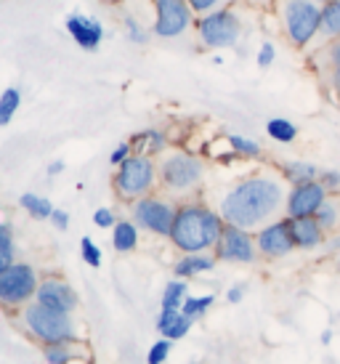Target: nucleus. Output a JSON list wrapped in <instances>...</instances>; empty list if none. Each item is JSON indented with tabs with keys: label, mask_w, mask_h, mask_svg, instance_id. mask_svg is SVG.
Instances as JSON below:
<instances>
[{
	"label": "nucleus",
	"mask_w": 340,
	"mask_h": 364,
	"mask_svg": "<svg viewBox=\"0 0 340 364\" xmlns=\"http://www.w3.org/2000/svg\"><path fill=\"white\" fill-rule=\"evenodd\" d=\"M285 186L274 176H250L221 200V218L245 232L263 229L285 208Z\"/></svg>",
	"instance_id": "nucleus-1"
},
{
	"label": "nucleus",
	"mask_w": 340,
	"mask_h": 364,
	"mask_svg": "<svg viewBox=\"0 0 340 364\" xmlns=\"http://www.w3.org/2000/svg\"><path fill=\"white\" fill-rule=\"evenodd\" d=\"M223 218L221 213H213L205 205H181L176 208L170 240L184 253H205L216 247L221 232H223Z\"/></svg>",
	"instance_id": "nucleus-2"
},
{
	"label": "nucleus",
	"mask_w": 340,
	"mask_h": 364,
	"mask_svg": "<svg viewBox=\"0 0 340 364\" xmlns=\"http://www.w3.org/2000/svg\"><path fill=\"white\" fill-rule=\"evenodd\" d=\"M277 16L295 48H309L319 35L322 3L317 0H277Z\"/></svg>",
	"instance_id": "nucleus-3"
},
{
	"label": "nucleus",
	"mask_w": 340,
	"mask_h": 364,
	"mask_svg": "<svg viewBox=\"0 0 340 364\" xmlns=\"http://www.w3.org/2000/svg\"><path fill=\"white\" fill-rule=\"evenodd\" d=\"M197 38L205 48L221 51V48H234L242 35V19L231 9H216L205 16L194 19Z\"/></svg>",
	"instance_id": "nucleus-4"
},
{
	"label": "nucleus",
	"mask_w": 340,
	"mask_h": 364,
	"mask_svg": "<svg viewBox=\"0 0 340 364\" xmlns=\"http://www.w3.org/2000/svg\"><path fill=\"white\" fill-rule=\"evenodd\" d=\"M154 176H157V168L149 154H130L122 165H117L115 189L122 200H141L152 192Z\"/></svg>",
	"instance_id": "nucleus-5"
},
{
	"label": "nucleus",
	"mask_w": 340,
	"mask_h": 364,
	"mask_svg": "<svg viewBox=\"0 0 340 364\" xmlns=\"http://www.w3.org/2000/svg\"><path fill=\"white\" fill-rule=\"evenodd\" d=\"M24 322L32 330L35 338H41L43 343H67L75 338V330H72V319L67 311H56V309H48L43 304H30L24 309Z\"/></svg>",
	"instance_id": "nucleus-6"
},
{
	"label": "nucleus",
	"mask_w": 340,
	"mask_h": 364,
	"mask_svg": "<svg viewBox=\"0 0 340 364\" xmlns=\"http://www.w3.org/2000/svg\"><path fill=\"white\" fill-rule=\"evenodd\" d=\"M38 293V274L30 263H14L0 272V304L6 309L27 304Z\"/></svg>",
	"instance_id": "nucleus-7"
},
{
	"label": "nucleus",
	"mask_w": 340,
	"mask_h": 364,
	"mask_svg": "<svg viewBox=\"0 0 340 364\" xmlns=\"http://www.w3.org/2000/svg\"><path fill=\"white\" fill-rule=\"evenodd\" d=\"M152 6H154L152 32L157 38H179L189 30L197 16L186 0H152Z\"/></svg>",
	"instance_id": "nucleus-8"
},
{
	"label": "nucleus",
	"mask_w": 340,
	"mask_h": 364,
	"mask_svg": "<svg viewBox=\"0 0 340 364\" xmlns=\"http://www.w3.org/2000/svg\"><path fill=\"white\" fill-rule=\"evenodd\" d=\"M202 178V162L186 152L165 157L160 165V181L170 192H189Z\"/></svg>",
	"instance_id": "nucleus-9"
},
{
	"label": "nucleus",
	"mask_w": 340,
	"mask_h": 364,
	"mask_svg": "<svg viewBox=\"0 0 340 364\" xmlns=\"http://www.w3.org/2000/svg\"><path fill=\"white\" fill-rule=\"evenodd\" d=\"M173 218H176V208L165 203V200H160V197H149L147 194V197L136 200V205H133V221L152 234L170 237Z\"/></svg>",
	"instance_id": "nucleus-10"
},
{
	"label": "nucleus",
	"mask_w": 340,
	"mask_h": 364,
	"mask_svg": "<svg viewBox=\"0 0 340 364\" xmlns=\"http://www.w3.org/2000/svg\"><path fill=\"white\" fill-rule=\"evenodd\" d=\"M255 242H253L250 232H245L234 223H223L218 242H216V258L218 261L231 263H253L255 261Z\"/></svg>",
	"instance_id": "nucleus-11"
},
{
	"label": "nucleus",
	"mask_w": 340,
	"mask_h": 364,
	"mask_svg": "<svg viewBox=\"0 0 340 364\" xmlns=\"http://www.w3.org/2000/svg\"><path fill=\"white\" fill-rule=\"evenodd\" d=\"M327 200V189L322 186V181H306L292 186V192L287 194V203H285V210H287V218H309V215H317V210L322 208V203Z\"/></svg>",
	"instance_id": "nucleus-12"
},
{
	"label": "nucleus",
	"mask_w": 340,
	"mask_h": 364,
	"mask_svg": "<svg viewBox=\"0 0 340 364\" xmlns=\"http://www.w3.org/2000/svg\"><path fill=\"white\" fill-rule=\"evenodd\" d=\"M255 247L266 258H282V255L292 253L295 242H292V234H290V221L282 218V221H271L263 229H258V234H255Z\"/></svg>",
	"instance_id": "nucleus-13"
},
{
	"label": "nucleus",
	"mask_w": 340,
	"mask_h": 364,
	"mask_svg": "<svg viewBox=\"0 0 340 364\" xmlns=\"http://www.w3.org/2000/svg\"><path fill=\"white\" fill-rule=\"evenodd\" d=\"M38 304L48 306V309H56V311H75V306H78V295L72 290L70 284L59 279V277H51L46 282L38 284Z\"/></svg>",
	"instance_id": "nucleus-14"
},
{
	"label": "nucleus",
	"mask_w": 340,
	"mask_h": 364,
	"mask_svg": "<svg viewBox=\"0 0 340 364\" xmlns=\"http://www.w3.org/2000/svg\"><path fill=\"white\" fill-rule=\"evenodd\" d=\"M64 27H67L70 38L80 46L83 51H96L101 46L104 27H101L99 21L88 19V16H83V14H70L67 21H64Z\"/></svg>",
	"instance_id": "nucleus-15"
},
{
	"label": "nucleus",
	"mask_w": 340,
	"mask_h": 364,
	"mask_svg": "<svg viewBox=\"0 0 340 364\" xmlns=\"http://www.w3.org/2000/svg\"><path fill=\"white\" fill-rule=\"evenodd\" d=\"M287 221H290V234L295 247H300V250L319 247L322 240H324V229H322L314 215H309V218H287Z\"/></svg>",
	"instance_id": "nucleus-16"
},
{
	"label": "nucleus",
	"mask_w": 340,
	"mask_h": 364,
	"mask_svg": "<svg viewBox=\"0 0 340 364\" xmlns=\"http://www.w3.org/2000/svg\"><path fill=\"white\" fill-rule=\"evenodd\" d=\"M317 64H319V72L324 75V80L330 82V88L340 96V38L324 43V48L317 56Z\"/></svg>",
	"instance_id": "nucleus-17"
},
{
	"label": "nucleus",
	"mask_w": 340,
	"mask_h": 364,
	"mask_svg": "<svg viewBox=\"0 0 340 364\" xmlns=\"http://www.w3.org/2000/svg\"><path fill=\"white\" fill-rule=\"evenodd\" d=\"M191 316L181 311V309H162L160 316H157V330H160L162 338H168V341H181L184 335L189 333L191 327Z\"/></svg>",
	"instance_id": "nucleus-18"
},
{
	"label": "nucleus",
	"mask_w": 340,
	"mask_h": 364,
	"mask_svg": "<svg viewBox=\"0 0 340 364\" xmlns=\"http://www.w3.org/2000/svg\"><path fill=\"white\" fill-rule=\"evenodd\" d=\"M319 38L324 43L338 41L340 38V0H327V3H322Z\"/></svg>",
	"instance_id": "nucleus-19"
},
{
	"label": "nucleus",
	"mask_w": 340,
	"mask_h": 364,
	"mask_svg": "<svg viewBox=\"0 0 340 364\" xmlns=\"http://www.w3.org/2000/svg\"><path fill=\"white\" fill-rule=\"evenodd\" d=\"M213 266H216V258H211V255L186 253L179 263H176L173 272H176L179 279H186V277H197V274H202V272H211Z\"/></svg>",
	"instance_id": "nucleus-20"
},
{
	"label": "nucleus",
	"mask_w": 340,
	"mask_h": 364,
	"mask_svg": "<svg viewBox=\"0 0 340 364\" xmlns=\"http://www.w3.org/2000/svg\"><path fill=\"white\" fill-rule=\"evenodd\" d=\"M112 245H115V250H117V253H130V250L139 245V229H136V223H130V221L115 223Z\"/></svg>",
	"instance_id": "nucleus-21"
},
{
	"label": "nucleus",
	"mask_w": 340,
	"mask_h": 364,
	"mask_svg": "<svg viewBox=\"0 0 340 364\" xmlns=\"http://www.w3.org/2000/svg\"><path fill=\"white\" fill-rule=\"evenodd\" d=\"M282 176H285L292 186H298V183H306V181L319 178V168H317L314 162H285Z\"/></svg>",
	"instance_id": "nucleus-22"
},
{
	"label": "nucleus",
	"mask_w": 340,
	"mask_h": 364,
	"mask_svg": "<svg viewBox=\"0 0 340 364\" xmlns=\"http://www.w3.org/2000/svg\"><path fill=\"white\" fill-rule=\"evenodd\" d=\"M19 205L30 213L32 218H38V221H46V218H51V213H53V205L46 197H38V194H30V192L21 194Z\"/></svg>",
	"instance_id": "nucleus-23"
},
{
	"label": "nucleus",
	"mask_w": 340,
	"mask_h": 364,
	"mask_svg": "<svg viewBox=\"0 0 340 364\" xmlns=\"http://www.w3.org/2000/svg\"><path fill=\"white\" fill-rule=\"evenodd\" d=\"M21 107V91L19 88H6L0 93V125H9L14 120V114Z\"/></svg>",
	"instance_id": "nucleus-24"
},
{
	"label": "nucleus",
	"mask_w": 340,
	"mask_h": 364,
	"mask_svg": "<svg viewBox=\"0 0 340 364\" xmlns=\"http://www.w3.org/2000/svg\"><path fill=\"white\" fill-rule=\"evenodd\" d=\"M266 133H269L274 141L290 144V141H295V136H298V128H295L290 120H285V117H274V120L266 122Z\"/></svg>",
	"instance_id": "nucleus-25"
},
{
	"label": "nucleus",
	"mask_w": 340,
	"mask_h": 364,
	"mask_svg": "<svg viewBox=\"0 0 340 364\" xmlns=\"http://www.w3.org/2000/svg\"><path fill=\"white\" fill-rule=\"evenodd\" d=\"M14 263V234L6 223H0V272H6Z\"/></svg>",
	"instance_id": "nucleus-26"
},
{
	"label": "nucleus",
	"mask_w": 340,
	"mask_h": 364,
	"mask_svg": "<svg viewBox=\"0 0 340 364\" xmlns=\"http://www.w3.org/2000/svg\"><path fill=\"white\" fill-rule=\"evenodd\" d=\"M184 301H186V284H184V279L170 282L165 287V293H162V309H181Z\"/></svg>",
	"instance_id": "nucleus-27"
},
{
	"label": "nucleus",
	"mask_w": 340,
	"mask_h": 364,
	"mask_svg": "<svg viewBox=\"0 0 340 364\" xmlns=\"http://www.w3.org/2000/svg\"><path fill=\"white\" fill-rule=\"evenodd\" d=\"M229 146L240 157H260V144H255L253 139H245V136H229Z\"/></svg>",
	"instance_id": "nucleus-28"
},
{
	"label": "nucleus",
	"mask_w": 340,
	"mask_h": 364,
	"mask_svg": "<svg viewBox=\"0 0 340 364\" xmlns=\"http://www.w3.org/2000/svg\"><path fill=\"white\" fill-rule=\"evenodd\" d=\"M314 218L319 221V226L324 232H327V229H335V226H338V205L330 203V200H324Z\"/></svg>",
	"instance_id": "nucleus-29"
},
{
	"label": "nucleus",
	"mask_w": 340,
	"mask_h": 364,
	"mask_svg": "<svg viewBox=\"0 0 340 364\" xmlns=\"http://www.w3.org/2000/svg\"><path fill=\"white\" fill-rule=\"evenodd\" d=\"M213 301H216L213 295H205V298H189V295H186V301L181 304V311L194 319V316H200V314L208 311V309L213 306Z\"/></svg>",
	"instance_id": "nucleus-30"
},
{
	"label": "nucleus",
	"mask_w": 340,
	"mask_h": 364,
	"mask_svg": "<svg viewBox=\"0 0 340 364\" xmlns=\"http://www.w3.org/2000/svg\"><path fill=\"white\" fill-rule=\"evenodd\" d=\"M122 24H125V32H128V41L130 43H139V46H144V43H149V32L141 27L139 21L133 19L130 14H125V19H122Z\"/></svg>",
	"instance_id": "nucleus-31"
},
{
	"label": "nucleus",
	"mask_w": 340,
	"mask_h": 364,
	"mask_svg": "<svg viewBox=\"0 0 340 364\" xmlns=\"http://www.w3.org/2000/svg\"><path fill=\"white\" fill-rule=\"evenodd\" d=\"M80 250H83V261L88 263V266H93V269H99L101 266V250L93 245L90 237H83L80 240Z\"/></svg>",
	"instance_id": "nucleus-32"
},
{
	"label": "nucleus",
	"mask_w": 340,
	"mask_h": 364,
	"mask_svg": "<svg viewBox=\"0 0 340 364\" xmlns=\"http://www.w3.org/2000/svg\"><path fill=\"white\" fill-rule=\"evenodd\" d=\"M170 343H173V341L162 338V341H157V343L152 346L149 356H147V364H162V362H165V359H168V354H170Z\"/></svg>",
	"instance_id": "nucleus-33"
},
{
	"label": "nucleus",
	"mask_w": 340,
	"mask_h": 364,
	"mask_svg": "<svg viewBox=\"0 0 340 364\" xmlns=\"http://www.w3.org/2000/svg\"><path fill=\"white\" fill-rule=\"evenodd\" d=\"M46 359H48V364H67L72 359V351L61 343H51L46 348Z\"/></svg>",
	"instance_id": "nucleus-34"
},
{
	"label": "nucleus",
	"mask_w": 340,
	"mask_h": 364,
	"mask_svg": "<svg viewBox=\"0 0 340 364\" xmlns=\"http://www.w3.org/2000/svg\"><path fill=\"white\" fill-rule=\"evenodd\" d=\"M274 59H277V48H274V43H263V46H260L258 48V67L260 70H266V67H271V64H274Z\"/></svg>",
	"instance_id": "nucleus-35"
},
{
	"label": "nucleus",
	"mask_w": 340,
	"mask_h": 364,
	"mask_svg": "<svg viewBox=\"0 0 340 364\" xmlns=\"http://www.w3.org/2000/svg\"><path fill=\"white\" fill-rule=\"evenodd\" d=\"M186 3H189L197 16H205V14H211V11L223 6V0H186Z\"/></svg>",
	"instance_id": "nucleus-36"
},
{
	"label": "nucleus",
	"mask_w": 340,
	"mask_h": 364,
	"mask_svg": "<svg viewBox=\"0 0 340 364\" xmlns=\"http://www.w3.org/2000/svg\"><path fill=\"white\" fill-rule=\"evenodd\" d=\"M93 223L99 226V229H112L115 226V213L110 210V208H99V210L93 213Z\"/></svg>",
	"instance_id": "nucleus-37"
},
{
	"label": "nucleus",
	"mask_w": 340,
	"mask_h": 364,
	"mask_svg": "<svg viewBox=\"0 0 340 364\" xmlns=\"http://www.w3.org/2000/svg\"><path fill=\"white\" fill-rule=\"evenodd\" d=\"M59 232H67V226H70V213L67 210H59V208H53V213H51V218H48Z\"/></svg>",
	"instance_id": "nucleus-38"
},
{
	"label": "nucleus",
	"mask_w": 340,
	"mask_h": 364,
	"mask_svg": "<svg viewBox=\"0 0 340 364\" xmlns=\"http://www.w3.org/2000/svg\"><path fill=\"white\" fill-rule=\"evenodd\" d=\"M319 181H322V186H324V189H338V186H340V173L338 171H322Z\"/></svg>",
	"instance_id": "nucleus-39"
},
{
	"label": "nucleus",
	"mask_w": 340,
	"mask_h": 364,
	"mask_svg": "<svg viewBox=\"0 0 340 364\" xmlns=\"http://www.w3.org/2000/svg\"><path fill=\"white\" fill-rule=\"evenodd\" d=\"M130 149H133L130 144H120V146H117V149H115V152L110 154V162L115 165V168H117V165H122V162H125L130 157Z\"/></svg>",
	"instance_id": "nucleus-40"
},
{
	"label": "nucleus",
	"mask_w": 340,
	"mask_h": 364,
	"mask_svg": "<svg viewBox=\"0 0 340 364\" xmlns=\"http://www.w3.org/2000/svg\"><path fill=\"white\" fill-rule=\"evenodd\" d=\"M242 295H245V287H242V284H234V287L229 290V295H226V298H229V304H240Z\"/></svg>",
	"instance_id": "nucleus-41"
},
{
	"label": "nucleus",
	"mask_w": 340,
	"mask_h": 364,
	"mask_svg": "<svg viewBox=\"0 0 340 364\" xmlns=\"http://www.w3.org/2000/svg\"><path fill=\"white\" fill-rule=\"evenodd\" d=\"M61 171H64V162H61V160L51 162V165H48V176H59Z\"/></svg>",
	"instance_id": "nucleus-42"
},
{
	"label": "nucleus",
	"mask_w": 340,
	"mask_h": 364,
	"mask_svg": "<svg viewBox=\"0 0 340 364\" xmlns=\"http://www.w3.org/2000/svg\"><path fill=\"white\" fill-rule=\"evenodd\" d=\"M317 3H327V0H317Z\"/></svg>",
	"instance_id": "nucleus-43"
}]
</instances>
